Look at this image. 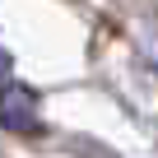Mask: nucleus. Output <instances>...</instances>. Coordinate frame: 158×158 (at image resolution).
<instances>
[{"mask_svg": "<svg viewBox=\"0 0 158 158\" xmlns=\"http://www.w3.org/2000/svg\"><path fill=\"white\" fill-rule=\"evenodd\" d=\"M0 126L14 130V135H37L42 130L37 93L28 84H0Z\"/></svg>", "mask_w": 158, "mask_h": 158, "instance_id": "nucleus-1", "label": "nucleus"}, {"mask_svg": "<svg viewBox=\"0 0 158 158\" xmlns=\"http://www.w3.org/2000/svg\"><path fill=\"white\" fill-rule=\"evenodd\" d=\"M5 79H10V56L0 51V84H5Z\"/></svg>", "mask_w": 158, "mask_h": 158, "instance_id": "nucleus-2", "label": "nucleus"}]
</instances>
